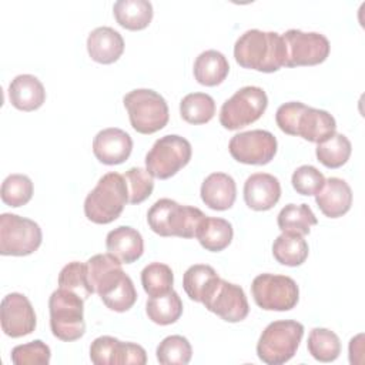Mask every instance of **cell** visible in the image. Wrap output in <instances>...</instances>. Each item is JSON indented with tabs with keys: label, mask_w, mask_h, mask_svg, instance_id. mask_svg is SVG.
I'll use <instances>...</instances> for the list:
<instances>
[{
	"label": "cell",
	"mask_w": 365,
	"mask_h": 365,
	"mask_svg": "<svg viewBox=\"0 0 365 365\" xmlns=\"http://www.w3.org/2000/svg\"><path fill=\"white\" fill-rule=\"evenodd\" d=\"M235 61L244 67L262 73H274L285 66V44L275 31L251 29L242 33L234 44Z\"/></svg>",
	"instance_id": "1"
},
{
	"label": "cell",
	"mask_w": 365,
	"mask_h": 365,
	"mask_svg": "<svg viewBox=\"0 0 365 365\" xmlns=\"http://www.w3.org/2000/svg\"><path fill=\"white\" fill-rule=\"evenodd\" d=\"M275 121L285 134L299 135L317 144L336 133V121L328 111L308 107L301 101L281 104L275 113Z\"/></svg>",
	"instance_id": "2"
},
{
	"label": "cell",
	"mask_w": 365,
	"mask_h": 365,
	"mask_svg": "<svg viewBox=\"0 0 365 365\" xmlns=\"http://www.w3.org/2000/svg\"><path fill=\"white\" fill-rule=\"evenodd\" d=\"M205 214L191 205H181L171 198L157 200L147 212L148 227L161 237L194 238Z\"/></svg>",
	"instance_id": "3"
},
{
	"label": "cell",
	"mask_w": 365,
	"mask_h": 365,
	"mask_svg": "<svg viewBox=\"0 0 365 365\" xmlns=\"http://www.w3.org/2000/svg\"><path fill=\"white\" fill-rule=\"evenodd\" d=\"M128 202L125 180L118 173L104 174L84 200V214L94 224H110Z\"/></svg>",
	"instance_id": "4"
},
{
	"label": "cell",
	"mask_w": 365,
	"mask_h": 365,
	"mask_svg": "<svg viewBox=\"0 0 365 365\" xmlns=\"http://www.w3.org/2000/svg\"><path fill=\"white\" fill-rule=\"evenodd\" d=\"M304 336V325L298 321H274L265 327L258 344L257 355L268 365L288 362L297 352Z\"/></svg>",
	"instance_id": "5"
},
{
	"label": "cell",
	"mask_w": 365,
	"mask_h": 365,
	"mask_svg": "<svg viewBox=\"0 0 365 365\" xmlns=\"http://www.w3.org/2000/svg\"><path fill=\"white\" fill-rule=\"evenodd\" d=\"M50 328L56 338L71 342L86 332L84 299L64 288L56 289L48 298Z\"/></svg>",
	"instance_id": "6"
},
{
	"label": "cell",
	"mask_w": 365,
	"mask_h": 365,
	"mask_svg": "<svg viewBox=\"0 0 365 365\" xmlns=\"http://www.w3.org/2000/svg\"><path fill=\"white\" fill-rule=\"evenodd\" d=\"M131 127L140 134H154L168 123V106L161 94L150 88H135L123 98Z\"/></svg>",
	"instance_id": "7"
},
{
	"label": "cell",
	"mask_w": 365,
	"mask_h": 365,
	"mask_svg": "<svg viewBox=\"0 0 365 365\" xmlns=\"http://www.w3.org/2000/svg\"><path fill=\"white\" fill-rule=\"evenodd\" d=\"M192 148L187 138L177 134L160 137L145 155V170L155 178L175 175L191 160Z\"/></svg>",
	"instance_id": "8"
},
{
	"label": "cell",
	"mask_w": 365,
	"mask_h": 365,
	"mask_svg": "<svg viewBox=\"0 0 365 365\" xmlns=\"http://www.w3.org/2000/svg\"><path fill=\"white\" fill-rule=\"evenodd\" d=\"M40 225L26 217L3 212L0 215V254L24 257L41 245Z\"/></svg>",
	"instance_id": "9"
},
{
	"label": "cell",
	"mask_w": 365,
	"mask_h": 365,
	"mask_svg": "<svg viewBox=\"0 0 365 365\" xmlns=\"http://www.w3.org/2000/svg\"><path fill=\"white\" fill-rule=\"evenodd\" d=\"M268 106L267 93L257 86H245L224 101L220 110V123L227 130H238L255 123Z\"/></svg>",
	"instance_id": "10"
},
{
	"label": "cell",
	"mask_w": 365,
	"mask_h": 365,
	"mask_svg": "<svg viewBox=\"0 0 365 365\" xmlns=\"http://www.w3.org/2000/svg\"><path fill=\"white\" fill-rule=\"evenodd\" d=\"M255 304L265 311H289L299 299L297 282L287 275L259 274L251 284Z\"/></svg>",
	"instance_id": "11"
},
{
	"label": "cell",
	"mask_w": 365,
	"mask_h": 365,
	"mask_svg": "<svg viewBox=\"0 0 365 365\" xmlns=\"http://www.w3.org/2000/svg\"><path fill=\"white\" fill-rule=\"evenodd\" d=\"M282 36L285 44V67L317 66L329 56V40L317 31H301L297 29L287 30Z\"/></svg>",
	"instance_id": "12"
},
{
	"label": "cell",
	"mask_w": 365,
	"mask_h": 365,
	"mask_svg": "<svg viewBox=\"0 0 365 365\" xmlns=\"http://www.w3.org/2000/svg\"><path fill=\"white\" fill-rule=\"evenodd\" d=\"M278 143L267 130H250L235 134L228 144L231 157L242 164L264 165L277 154Z\"/></svg>",
	"instance_id": "13"
},
{
	"label": "cell",
	"mask_w": 365,
	"mask_h": 365,
	"mask_svg": "<svg viewBox=\"0 0 365 365\" xmlns=\"http://www.w3.org/2000/svg\"><path fill=\"white\" fill-rule=\"evenodd\" d=\"M90 359L96 365H144L145 349L133 342H123L114 336L103 335L90 345Z\"/></svg>",
	"instance_id": "14"
},
{
	"label": "cell",
	"mask_w": 365,
	"mask_h": 365,
	"mask_svg": "<svg viewBox=\"0 0 365 365\" xmlns=\"http://www.w3.org/2000/svg\"><path fill=\"white\" fill-rule=\"evenodd\" d=\"M204 307L227 322H240L247 318L250 305L244 289L220 278L212 292L202 302Z\"/></svg>",
	"instance_id": "15"
},
{
	"label": "cell",
	"mask_w": 365,
	"mask_h": 365,
	"mask_svg": "<svg viewBox=\"0 0 365 365\" xmlns=\"http://www.w3.org/2000/svg\"><path fill=\"white\" fill-rule=\"evenodd\" d=\"M1 329L7 336L20 338L36 329L37 318L29 298L20 292L7 294L0 307Z\"/></svg>",
	"instance_id": "16"
},
{
	"label": "cell",
	"mask_w": 365,
	"mask_h": 365,
	"mask_svg": "<svg viewBox=\"0 0 365 365\" xmlns=\"http://www.w3.org/2000/svg\"><path fill=\"white\" fill-rule=\"evenodd\" d=\"M133 150V140L121 128L110 127L98 131L93 140V153L96 158L106 165L124 163Z\"/></svg>",
	"instance_id": "17"
},
{
	"label": "cell",
	"mask_w": 365,
	"mask_h": 365,
	"mask_svg": "<svg viewBox=\"0 0 365 365\" xmlns=\"http://www.w3.org/2000/svg\"><path fill=\"white\" fill-rule=\"evenodd\" d=\"M121 261L111 254H96L87 259L88 281L96 294L104 297L108 294L127 274L123 271Z\"/></svg>",
	"instance_id": "18"
},
{
	"label": "cell",
	"mask_w": 365,
	"mask_h": 365,
	"mask_svg": "<svg viewBox=\"0 0 365 365\" xmlns=\"http://www.w3.org/2000/svg\"><path fill=\"white\" fill-rule=\"evenodd\" d=\"M281 197V184L268 173L251 174L244 184V201L255 211L271 210Z\"/></svg>",
	"instance_id": "19"
},
{
	"label": "cell",
	"mask_w": 365,
	"mask_h": 365,
	"mask_svg": "<svg viewBox=\"0 0 365 365\" xmlns=\"http://www.w3.org/2000/svg\"><path fill=\"white\" fill-rule=\"evenodd\" d=\"M315 202L325 217H342L352 205V190L342 178L331 177L315 194Z\"/></svg>",
	"instance_id": "20"
},
{
	"label": "cell",
	"mask_w": 365,
	"mask_h": 365,
	"mask_svg": "<svg viewBox=\"0 0 365 365\" xmlns=\"http://www.w3.org/2000/svg\"><path fill=\"white\" fill-rule=\"evenodd\" d=\"M87 51L91 60L101 64H111L124 51L123 36L113 27H97L87 37Z\"/></svg>",
	"instance_id": "21"
},
{
	"label": "cell",
	"mask_w": 365,
	"mask_h": 365,
	"mask_svg": "<svg viewBox=\"0 0 365 365\" xmlns=\"http://www.w3.org/2000/svg\"><path fill=\"white\" fill-rule=\"evenodd\" d=\"M106 248L123 264H133L143 255L144 241L135 228L120 225L107 234Z\"/></svg>",
	"instance_id": "22"
},
{
	"label": "cell",
	"mask_w": 365,
	"mask_h": 365,
	"mask_svg": "<svg viewBox=\"0 0 365 365\" xmlns=\"http://www.w3.org/2000/svg\"><path fill=\"white\" fill-rule=\"evenodd\" d=\"M202 202L215 211H225L234 205L237 185L231 175L225 173H212L201 184Z\"/></svg>",
	"instance_id": "23"
},
{
	"label": "cell",
	"mask_w": 365,
	"mask_h": 365,
	"mask_svg": "<svg viewBox=\"0 0 365 365\" xmlns=\"http://www.w3.org/2000/svg\"><path fill=\"white\" fill-rule=\"evenodd\" d=\"M9 100L17 110L34 111L43 106L46 90L36 76L19 74L9 86Z\"/></svg>",
	"instance_id": "24"
},
{
	"label": "cell",
	"mask_w": 365,
	"mask_h": 365,
	"mask_svg": "<svg viewBox=\"0 0 365 365\" xmlns=\"http://www.w3.org/2000/svg\"><path fill=\"white\" fill-rule=\"evenodd\" d=\"M194 77L201 86L214 87L221 84L230 71L227 57L218 50H205L194 61Z\"/></svg>",
	"instance_id": "25"
},
{
	"label": "cell",
	"mask_w": 365,
	"mask_h": 365,
	"mask_svg": "<svg viewBox=\"0 0 365 365\" xmlns=\"http://www.w3.org/2000/svg\"><path fill=\"white\" fill-rule=\"evenodd\" d=\"M232 235L234 230L231 222L224 218L205 215L197 230L195 238L207 251L220 252L231 244Z\"/></svg>",
	"instance_id": "26"
},
{
	"label": "cell",
	"mask_w": 365,
	"mask_h": 365,
	"mask_svg": "<svg viewBox=\"0 0 365 365\" xmlns=\"http://www.w3.org/2000/svg\"><path fill=\"white\" fill-rule=\"evenodd\" d=\"M220 277L211 265L195 264L191 265L182 277V287L190 299L204 302L218 284Z\"/></svg>",
	"instance_id": "27"
},
{
	"label": "cell",
	"mask_w": 365,
	"mask_h": 365,
	"mask_svg": "<svg viewBox=\"0 0 365 365\" xmlns=\"http://www.w3.org/2000/svg\"><path fill=\"white\" fill-rule=\"evenodd\" d=\"M117 23L127 30H143L153 20V4L147 0H118L113 6Z\"/></svg>",
	"instance_id": "28"
},
{
	"label": "cell",
	"mask_w": 365,
	"mask_h": 365,
	"mask_svg": "<svg viewBox=\"0 0 365 365\" xmlns=\"http://www.w3.org/2000/svg\"><path fill=\"white\" fill-rule=\"evenodd\" d=\"M308 244L304 240V235L299 234L282 232L272 244L274 258L287 267H298L304 264L308 258Z\"/></svg>",
	"instance_id": "29"
},
{
	"label": "cell",
	"mask_w": 365,
	"mask_h": 365,
	"mask_svg": "<svg viewBox=\"0 0 365 365\" xmlns=\"http://www.w3.org/2000/svg\"><path fill=\"white\" fill-rule=\"evenodd\" d=\"M148 319L158 325H170L180 319L182 315V301L180 295L171 289L167 294L150 297L145 304Z\"/></svg>",
	"instance_id": "30"
},
{
	"label": "cell",
	"mask_w": 365,
	"mask_h": 365,
	"mask_svg": "<svg viewBox=\"0 0 365 365\" xmlns=\"http://www.w3.org/2000/svg\"><path fill=\"white\" fill-rule=\"evenodd\" d=\"M278 228L282 232H292L307 235L312 225L318 224V220L308 204H287L277 217Z\"/></svg>",
	"instance_id": "31"
},
{
	"label": "cell",
	"mask_w": 365,
	"mask_h": 365,
	"mask_svg": "<svg viewBox=\"0 0 365 365\" xmlns=\"http://www.w3.org/2000/svg\"><path fill=\"white\" fill-rule=\"evenodd\" d=\"M308 352L319 362H332L341 354L338 335L327 328H314L308 335Z\"/></svg>",
	"instance_id": "32"
},
{
	"label": "cell",
	"mask_w": 365,
	"mask_h": 365,
	"mask_svg": "<svg viewBox=\"0 0 365 365\" xmlns=\"http://www.w3.org/2000/svg\"><path fill=\"white\" fill-rule=\"evenodd\" d=\"M180 114L190 124H205L215 114V101L205 93H190L180 101Z\"/></svg>",
	"instance_id": "33"
},
{
	"label": "cell",
	"mask_w": 365,
	"mask_h": 365,
	"mask_svg": "<svg viewBox=\"0 0 365 365\" xmlns=\"http://www.w3.org/2000/svg\"><path fill=\"white\" fill-rule=\"evenodd\" d=\"M351 151H352V145H351V141L346 138V135L334 133L328 140L317 145L315 154L318 161L325 167L339 168L349 160Z\"/></svg>",
	"instance_id": "34"
},
{
	"label": "cell",
	"mask_w": 365,
	"mask_h": 365,
	"mask_svg": "<svg viewBox=\"0 0 365 365\" xmlns=\"http://www.w3.org/2000/svg\"><path fill=\"white\" fill-rule=\"evenodd\" d=\"M157 361L161 365H187L192 356V348L182 335L165 336L157 346Z\"/></svg>",
	"instance_id": "35"
},
{
	"label": "cell",
	"mask_w": 365,
	"mask_h": 365,
	"mask_svg": "<svg viewBox=\"0 0 365 365\" xmlns=\"http://www.w3.org/2000/svg\"><path fill=\"white\" fill-rule=\"evenodd\" d=\"M174 274L173 269L163 262H151L141 271V285L148 297L167 294L173 289Z\"/></svg>",
	"instance_id": "36"
},
{
	"label": "cell",
	"mask_w": 365,
	"mask_h": 365,
	"mask_svg": "<svg viewBox=\"0 0 365 365\" xmlns=\"http://www.w3.org/2000/svg\"><path fill=\"white\" fill-rule=\"evenodd\" d=\"M58 288L76 292L83 299H87L94 291L88 281L87 265L78 261L68 262L58 274Z\"/></svg>",
	"instance_id": "37"
},
{
	"label": "cell",
	"mask_w": 365,
	"mask_h": 365,
	"mask_svg": "<svg viewBox=\"0 0 365 365\" xmlns=\"http://www.w3.org/2000/svg\"><path fill=\"white\" fill-rule=\"evenodd\" d=\"M1 200L10 207H21L33 197V182L24 174H10L1 184Z\"/></svg>",
	"instance_id": "38"
},
{
	"label": "cell",
	"mask_w": 365,
	"mask_h": 365,
	"mask_svg": "<svg viewBox=\"0 0 365 365\" xmlns=\"http://www.w3.org/2000/svg\"><path fill=\"white\" fill-rule=\"evenodd\" d=\"M123 177L127 184L130 204H140L153 194L154 180L147 170L141 167H131Z\"/></svg>",
	"instance_id": "39"
},
{
	"label": "cell",
	"mask_w": 365,
	"mask_h": 365,
	"mask_svg": "<svg viewBox=\"0 0 365 365\" xmlns=\"http://www.w3.org/2000/svg\"><path fill=\"white\" fill-rule=\"evenodd\" d=\"M51 358V351L40 339L17 345L11 349V362L14 365H47Z\"/></svg>",
	"instance_id": "40"
},
{
	"label": "cell",
	"mask_w": 365,
	"mask_h": 365,
	"mask_svg": "<svg viewBox=\"0 0 365 365\" xmlns=\"http://www.w3.org/2000/svg\"><path fill=\"white\" fill-rule=\"evenodd\" d=\"M104 305L115 312L128 311L137 301V291L133 279L125 275L108 294L101 297Z\"/></svg>",
	"instance_id": "41"
},
{
	"label": "cell",
	"mask_w": 365,
	"mask_h": 365,
	"mask_svg": "<svg viewBox=\"0 0 365 365\" xmlns=\"http://www.w3.org/2000/svg\"><path fill=\"white\" fill-rule=\"evenodd\" d=\"M294 190L301 195H315L324 185V174L314 165H301L292 173Z\"/></svg>",
	"instance_id": "42"
},
{
	"label": "cell",
	"mask_w": 365,
	"mask_h": 365,
	"mask_svg": "<svg viewBox=\"0 0 365 365\" xmlns=\"http://www.w3.org/2000/svg\"><path fill=\"white\" fill-rule=\"evenodd\" d=\"M354 354H355V355H358V356H359V359H361V362H362V354H364V344H362V339L359 341L358 348H355L354 342H352V341H349V356H352Z\"/></svg>",
	"instance_id": "43"
}]
</instances>
